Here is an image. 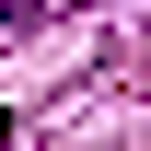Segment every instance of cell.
Returning a JSON list of instances; mask_svg holds the SVG:
<instances>
[{
  "label": "cell",
  "instance_id": "cell-1",
  "mask_svg": "<svg viewBox=\"0 0 151 151\" xmlns=\"http://www.w3.org/2000/svg\"><path fill=\"white\" fill-rule=\"evenodd\" d=\"M35 12H47V0H0V47H12V35H35Z\"/></svg>",
  "mask_w": 151,
  "mask_h": 151
}]
</instances>
